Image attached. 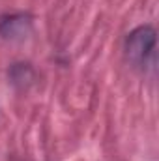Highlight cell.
<instances>
[{
  "instance_id": "7a4b0ae2",
  "label": "cell",
  "mask_w": 159,
  "mask_h": 161,
  "mask_svg": "<svg viewBox=\"0 0 159 161\" xmlns=\"http://www.w3.org/2000/svg\"><path fill=\"white\" fill-rule=\"evenodd\" d=\"M30 30V21L25 15H8L0 17V36L6 40L25 38Z\"/></svg>"
},
{
  "instance_id": "6da1fadb",
  "label": "cell",
  "mask_w": 159,
  "mask_h": 161,
  "mask_svg": "<svg viewBox=\"0 0 159 161\" xmlns=\"http://www.w3.org/2000/svg\"><path fill=\"white\" fill-rule=\"evenodd\" d=\"M156 47V30L152 26L135 28L125 40V54L133 64H144Z\"/></svg>"
}]
</instances>
